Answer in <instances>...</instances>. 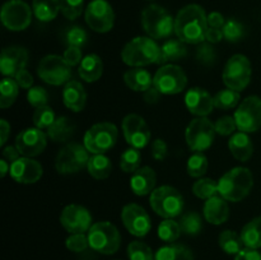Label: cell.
<instances>
[{
	"label": "cell",
	"mask_w": 261,
	"mask_h": 260,
	"mask_svg": "<svg viewBox=\"0 0 261 260\" xmlns=\"http://www.w3.org/2000/svg\"><path fill=\"white\" fill-rule=\"evenodd\" d=\"M168 147L163 139H155L152 144V155L154 160L163 161L167 157Z\"/></svg>",
	"instance_id": "cell-53"
},
{
	"label": "cell",
	"mask_w": 261,
	"mask_h": 260,
	"mask_svg": "<svg viewBox=\"0 0 261 260\" xmlns=\"http://www.w3.org/2000/svg\"><path fill=\"white\" fill-rule=\"evenodd\" d=\"M86 22L89 28L98 33H106L115 24V12L106 0H92L86 8Z\"/></svg>",
	"instance_id": "cell-14"
},
{
	"label": "cell",
	"mask_w": 261,
	"mask_h": 260,
	"mask_svg": "<svg viewBox=\"0 0 261 260\" xmlns=\"http://www.w3.org/2000/svg\"><path fill=\"white\" fill-rule=\"evenodd\" d=\"M87 236H88L89 247L99 254H115L121 245L119 229L107 221L92 224Z\"/></svg>",
	"instance_id": "cell-6"
},
{
	"label": "cell",
	"mask_w": 261,
	"mask_h": 260,
	"mask_svg": "<svg viewBox=\"0 0 261 260\" xmlns=\"http://www.w3.org/2000/svg\"><path fill=\"white\" fill-rule=\"evenodd\" d=\"M121 219L125 228L133 236L144 237L152 228L149 214L139 204H126L121 211Z\"/></svg>",
	"instance_id": "cell-17"
},
{
	"label": "cell",
	"mask_w": 261,
	"mask_h": 260,
	"mask_svg": "<svg viewBox=\"0 0 261 260\" xmlns=\"http://www.w3.org/2000/svg\"><path fill=\"white\" fill-rule=\"evenodd\" d=\"M119 132L112 122H98L87 130L83 144L92 154H105L117 142Z\"/></svg>",
	"instance_id": "cell-7"
},
{
	"label": "cell",
	"mask_w": 261,
	"mask_h": 260,
	"mask_svg": "<svg viewBox=\"0 0 261 260\" xmlns=\"http://www.w3.org/2000/svg\"><path fill=\"white\" fill-rule=\"evenodd\" d=\"M129 260H154L152 249L142 241H133L127 246Z\"/></svg>",
	"instance_id": "cell-44"
},
{
	"label": "cell",
	"mask_w": 261,
	"mask_h": 260,
	"mask_svg": "<svg viewBox=\"0 0 261 260\" xmlns=\"http://www.w3.org/2000/svg\"><path fill=\"white\" fill-rule=\"evenodd\" d=\"M140 162H142V153L134 147L125 149L120 157V167L126 173H134L140 167Z\"/></svg>",
	"instance_id": "cell-39"
},
{
	"label": "cell",
	"mask_w": 261,
	"mask_h": 260,
	"mask_svg": "<svg viewBox=\"0 0 261 260\" xmlns=\"http://www.w3.org/2000/svg\"><path fill=\"white\" fill-rule=\"evenodd\" d=\"M19 86L12 79L10 76H5L0 83V107L2 109H8L12 106L17 99L18 93H19Z\"/></svg>",
	"instance_id": "cell-36"
},
{
	"label": "cell",
	"mask_w": 261,
	"mask_h": 260,
	"mask_svg": "<svg viewBox=\"0 0 261 260\" xmlns=\"http://www.w3.org/2000/svg\"><path fill=\"white\" fill-rule=\"evenodd\" d=\"M180 227L184 233L189 236H196L203 229V219L196 212H188L180 218Z\"/></svg>",
	"instance_id": "cell-38"
},
{
	"label": "cell",
	"mask_w": 261,
	"mask_h": 260,
	"mask_svg": "<svg viewBox=\"0 0 261 260\" xmlns=\"http://www.w3.org/2000/svg\"><path fill=\"white\" fill-rule=\"evenodd\" d=\"M19 150L17 149V147H13V145H8V147L4 148V150H3V157H4V160H7L9 163H13L14 161H17L19 157Z\"/></svg>",
	"instance_id": "cell-58"
},
{
	"label": "cell",
	"mask_w": 261,
	"mask_h": 260,
	"mask_svg": "<svg viewBox=\"0 0 261 260\" xmlns=\"http://www.w3.org/2000/svg\"><path fill=\"white\" fill-rule=\"evenodd\" d=\"M219 246L223 250L226 254L229 255H237L240 251L245 249V245L242 242L241 235L236 233L231 229H224L221 235H219Z\"/></svg>",
	"instance_id": "cell-35"
},
{
	"label": "cell",
	"mask_w": 261,
	"mask_h": 260,
	"mask_svg": "<svg viewBox=\"0 0 261 260\" xmlns=\"http://www.w3.org/2000/svg\"><path fill=\"white\" fill-rule=\"evenodd\" d=\"M47 134L38 127H27L15 138V147L24 157H36L45 150L47 145Z\"/></svg>",
	"instance_id": "cell-19"
},
{
	"label": "cell",
	"mask_w": 261,
	"mask_h": 260,
	"mask_svg": "<svg viewBox=\"0 0 261 260\" xmlns=\"http://www.w3.org/2000/svg\"><path fill=\"white\" fill-rule=\"evenodd\" d=\"M161 92L158 91L157 88H155L154 86L150 87L148 91L144 92V101L147 102V103L149 105H153V103H157L158 99H160V96H161Z\"/></svg>",
	"instance_id": "cell-60"
},
{
	"label": "cell",
	"mask_w": 261,
	"mask_h": 260,
	"mask_svg": "<svg viewBox=\"0 0 261 260\" xmlns=\"http://www.w3.org/2000/svg\"><path fill=\"white\" fill-rule=\"evenodd\" d=\"M155 184H157V176L154 170L149 166L139 167L130 177V188L138 196L152 194L155 189Z\"/></svg>",
	"instance_id": "cell-23"
},
{
	"label": "cell",
	"mask_w": 261,
	"mask_h": 260,
	"mask_svg": "<svg viewBox=\"0 0 261 260\" xmlns=\"http://www.w3.org/2000/svg\"><path fill=\"white\" fill-rule=\"evenodd\" d=\"M157 232L158 237L162 241L168 242V244H173L180 237V235L182 233L180 223L173 221V219H163L160 223V226H158Z\"/></svg>",
	"instance_id": "cell-40"
},
{
	"label": "cell",
	"mask_w": 261,
	"mask_h": 260,
	"mask_svg": "<svg viewBox=\"0 0 261 260\" xmlns=\"http://www.w3.org/2000/svg\"><path fill=\"white\" fill-rule=\"evenodd\" d=\"M60 223L69 233H84L92 227V216L89 211L78 204H70L63 209Z\"/></svg>",
	"instance_id": "cell-18"
},
{
	"label": "cell",
	"mask_w": 261,
	"mask_h": 260,
	"mask_svg": "<svg viewBox=\"0 0 261 260\" xmlns=\"http://www.w3.org/2000/svg\"><path fill=\"white\" fill-rule=\"evenodd\" d=\"M27 101L35 109L45 107L47 106L48 94L46 92V89L42 88V87H32V88L28 89Z\"/></svg>",
	"instance_id": "cell-49"
},
{
	"label": "cell",
	"mask_w": 261,
	"mask_h": 260,
	"mask_svg": "<svg viewBox=\"0 0 261 260\" xmlns=\"http://www.w3.org/2000/svg\"><path fill=\"white\" fill-rule=\"evenodd\" d=\"M142 25L153 40L167 38L175 32V19L163 7L150 4L142 12Z\"/></svg>",
	"instance_id": "cell-4"
},
{
	"label": "cell",
	"mask_w": 261,
	"mask_h": 260,
	"mask_svg": "<svg viewBox=\"0 0 261 260\" xmlns=\"http://www.w3.org/2000/svg\"><path fill=\"white\" fill-rule=\"evenodd\" d=\"M208 15L198 4H189L175 18V33L180 41L190 45H199L205 40L208 30Z\"/></svg>",
	"instance_id": "cell-1"
},
{
	"label": "cell",
	"mask_w": 261,
	"mask_h": 260,
	"mask_svg": "<svg viewBox=\"0 0 261 260\" xmlns=\"http://www.w3.org/2000/svg\"><path fill=\"white\" fill-rule=\"evenodd\" d=\"M224 23H226V19H224V17L219 12H212L211 14L208 15V25H209V27L221 28V30H222V27L224 25Z\"/></svg>",
	"instance_id": "cell-57"
},
{
	"label": "cell",
	"mask_w": 261,
	"mask_h": 260,
	"mask_svg": "<svg viewBox=\"0 0 261 260\" xmlns=\"http://www.w3.org/2000/svg\"><path fill=\"white\" fill-rule=\"evenodd\" d=\"M87 40H88V35H87L86 30L79 25H73L69 27L68 30L64 32V41L68 46H75V47H82L86 45Z\"/></svg>",
	"instance_id": "cell-46"
},
{
	"label": "cell",
	"mask_w": 261,
	"mask_h": 260,
	"mask_svg": "<svg viewBox=\"0 0 261 260\" xmlns=\"http://www.w3.org/2000/svg\"><path fill=\"white\" fill-rule=\"evenodd\" d=\"M10 134V125L5 119L0 120V145L4 147Z\"/></svg>",
	"instance_id": "cell-59"
},
{
	"label": "cell",
	"mask_w": 261,
	"mask_h": 260,
	"mask_svg": "<svg viewBox=\"0 0 261 260\" xmlns=\"http://www.w3.org/2000/svg\"><path fill=\"white\" fill-rule=\"evenodd\" d=\"M251 63L241 54L231 56L226 63L222 73V79L227 88L241 93L251 81Z\"/></svg>",
	"instance_id": "cell-8"
},
{
	"label": "cell",
	"mask_w": 261,
	"mask_h": 260,
	"mask_svg": "<svg viewBox=\"0 0 261 260\" xmlns=\"http://www.w3.org/2000/svg\"><path fill=\"white\" fill-rule=\"evenodd\" d=\"M204 218L211 224H223L229 217V206L227 200L221 195L208 199L204 204Z\"/></svg>",
	"instance_id": "cell-24"
},
{
	"label": "cell",
	"mask_w": 261,
	"mask_h": 260,
	"mask_svg": "<svg viewBox=\"0 0 261 260\" xmlns=\"http://www.w3.org/2000/svg\"><path fill=\"white\" fill-rule=\"evenodd\" d=\"M65 245L68 247V250H70V251L82 252L84 250H87V247L89 246L88 236H86L84 233H71L66 239Z\"/></svg>",
	"instance_id": "cell-50"
},
{
	"label": "cell",
	"mask_w": 261,
	"mask_h": 260,
	"mask_svg": "<svg viewBox=\"0 0 261 260\" xmlns=\"http://www.w3.org/2000/svg\"><path fill=\"white\" fill-rule=\"evenodd\" d=\"M154 260H194L193 252L185 245L170 244L158 249Z\"/></svg>",
	"instance_id": "cell-32"
},
{
	"label": "cell",
	"mask_w": 261,
	"mask_h": 260,
	"mask_svg": "<svg viewBox=\"0 0 261 260\" xmlns=\"http://www.w3.org/2000/svg\"><path fill=\"white\" fill-rule=\"evenodd\" d=\"M14 79L20 88H24V89L32 88L33 76H32V74L27 70V69H23V70H20L19 73L14 76Z\"/></svg>",
	"instance_id": "cell-54"
},
{
	"label": "cell",
	"mask_w": 261,
	"mask_h": 260,
	"mask_svg": "<svg viewBox=\"0 0 261 260\" xmlns=\"http://www.w3.org/2000/svg\"><path fill=\"white\" fill-rule=\"evenodd\" d=\"M214 98V106L219 110H231L239 105L240 98H241V94L240 92L233 91V89H222L219 91Z\"/></svg>",
	"instance_id": "cell-41"
},
{
	"label": "cell",
	"mask_w": 261,
	"mask_h": 260,
	"mask_svg": "<svg viewBox=\"0 0 261 260\" xmlns=\"http://www.w3.org/2000/svg\"><path fill=\"white\" fill-rule=\"evenodd\" d=\"M234 260H261V254L257 250L245 247L242 251H240L236 255Z\"/></svg>",
	"instance_id": "cell-55"
},
{
	"label": "cell",
	"mask_w": 261,
	"mask_h": 260,
	"mask_svg": "<svg viewBox=\"0 0 261 260\" xmlns=\"http://www.w3.org/2000/svg\"><path fill=\"white\" fill-rule=\"evenodd\" d=\"M216 127V133H218L222 137H227V135H233L237 129V124L234 117L232 116H223L218 119L214 124Z\"/></svg>",
	"instance_id": "cell-51"
},
{
	"label": "cell",
	"mask_w": 261,
	"mask_h": 260,
	"mask_svg": "<svg viewBox=\"0 0 261 260\" xmlns=\"http://www.w3.org/2000/svg\"><path fill=\"white\" fill-rule=\"evenodd\" d=\"M88 173L96 180L107 178L112 172V163L110 158L105 154H93L89 158L87 166Z\"/></svg>",
	"instance_id": "cell-34"
},
{
	"label": "cell",
	"mask_w": 261,
	"mask_h": 260,
	"mask_svg": "<svg viewBox=\"0 0 261 260\" xmlns=\"http://www.w3.org/2000/svg\"><path fill=\"white\" fill-rule=\"evenodd\" d=\"M64 59L66 63L70 66H75L82 63L83 60V55H82L81 47H75V46H68L65 51H64Z\"/></svg>",
	"instance_id": "cell-52"
},
{
	"label": "cell",
	"mask_w": 261,
	"mask_h": 260,
	"mask_svg": "<svg viewBox=\"0 0 261 260\" xmlns=\"http://www.w3.org/2000/svg\"><path fill=\"white\" fill-rule=\"evenodd\" d=\"M63 102L74 112H81L86 107L87 93L81 82L70 81L64 86Z\"/></svg>",
	"instance_id": "cell-25"
},
{
	"label": "cell",
	"mask_w": 261,
	"mask_h": 260,
	"mask_svg": "<svg viewBox=\"0 0 261 260\" xmlns=\"http://www.w3.org/2000/svg\"><path fill=\"white\" fill-rule=\"evenodd\" d=\"M241 239L245 247L257 250L261 247V217L251 219L244 226L241 231Z\"/></svg>",
	"instance_id": "cell-33"
},
{
	"label": "cell",
	"mask_w": 261,
	"mask_h": 260,
	"mask_svg": "<svg viewBox=\"0 0 261 260\" xmlns=\"http://www.w3.org/2000/svg\"><path fill=\"white\" fill-rule=\"evenodd\" d=\"M228 148L231 154L240 162H247L254 153V144L247 133H234L228 140Z\"/></svg>",
	"instance_id": "cell-26"
},
{
	"label": "cell",
	"mask_w": 261,
	"mask_h": 260,
	"mask_svg": "<svg viewBox=\"0 0 261 260\" xmlns=\"http://www.w3.org/2000/svg\"><path fill=\"white\" fill-rule=\"evenodd\" d=\"M216 138V127L208 117L191 120L185 132V139L193 152H204L212 147Z\"/></svg>",
	"instance_id": "cell-10"
},
{
	"label": "cell",
	"mask_w": 261,
	"mask_h": 260,
	"mask_svg": "<svg viewBox=\"0 0 261 260\" xmlns=\"http://www.w3.org/2000/svg\"><path fill=\"white\" fill-rule=\"evenodd\" d=\"M55 120V112H54L53 109L48 106L36 109L35 114H33V124H35L36 127H38V129L41 130H47L48 127L54 124Z\"/></svg>",
	"instance_id": "cell-45"
},
{
	"label": "cell",
	"mask_w": 261,
	"mask_h": 260,
	"mask_svg": "<svg viewBox=\"0 0 261 260\" xmlns=\"http://www.w3.org/2000/svg\"><path fill=\"white\" fill-rule=\"evenodd\" d=\"M185 105L189 111L198 117H206L216 106H214V98L206 92L205 89L191 88L185 94Z\"/></svg>",
	"instance_id": "cell-22"
},
{
	"label": "cell",
	"mask_w": 261,
	"mask_h": 260,
	"mask_svg": "<svg viewBox=\"0 0 261 260\" xmlns=\"http://www.w3.org/2000/svg\"><path fill=\"white\" fill-rule=\"evenodd\" d=\"M33 14L41 22H50L60 12V0H33Z\"/></svg>",
	"instance_id": "cell-31"
},
{
	"label": "cell",
	"mask_w": 261,
	"mask_h": 260,
	"mask_svg": "<svg viewBox=\"0 0 261 260\" xmlns=\"http://www.w3.org/2000/svg\"><path fill=\"white\" fill-rule=\"evenodd\" d=\"M223 37L229 42H239L245 35V27L241 22H239L234 18H229L226 20L224 25L222 27Z\"/></svg>",
	"instance_id": "cell-43"
},
{
	"label": "cell",
	"mask_w": 261,
	"mask_h": 260,
	"mask_svg": "<svg viewBox=\"0 0 261 260\" xmlns=\"http://www.w3.org/2000/svg\"><path fill=\"white\" fill-rule=\"evenodd\" d=\"M254 185V177L249 168L234 167L218 180V193L227 201H241L246 198Z\"/></svg>",
	"instance_id": "cell-2"
},
{
	"label": "cell",
	"mask_w": 261,
	"mask_h": 260,
	"mask_svg": "<svg viewBox=\"0 0 261 260\" xmlns=\"http://www.w3.org/2000/svg\"><path fill=\"white\" fill-rule=\"evenodd\" d=\"M193 193L199 199H205V200L216 195H219L218 181H214L213 178L209 177L199 178L193 185Z\"/></svg>",
	"instance_id": "cell-37"
},
{
	"label": "cell",
	"mask_w": 261,
	"mask_h": 260,
	"mask_svg": "<svg viewBox=\"0 0 261 260\" xmlns=\"http://www.w3.org/2000/svg\"><path fill=\"white\" fill-rule=\"evenodd\" d=\"M78 73L84 82H88V83L97 82L103 73L102 59L96 54H89V55L84 56L82 63L79 64Z\"/></svg>",
	"instance_id": "cell-27"
},
{
	"label": "cell",
	"mask_w": 261,
	"mask_h": 260,
	"mask_svg": "<svg viewBox=\"0 0 261 260\" xmlns=\"http://www.w3.org/2000/svg\"><path fill=\"white\" fill-rule=\"evenodd\" d=\"M89 158V152L84 144L69 143L56 155L55 168L61 175H71L86 168Z\"/></svg>",
	"instance_id": "cell-9"
},
{
	"label": "cell",
	"mask_w": 261,
	"mask_h": 260,
	"mask_svg": "<svg viewBox=\"0 0 261 260\" xmlns=\"http://www.w3.org/2000/svg\"><path fill=\"white\" fill-rule=\"evenodd\" d=\"M28 53L20 46H10L3 48L0 56V71L5 76H15L20 70L25 69Z\"/></svg>",
	"instance_id": "cell-21"
},
{
	"label": "cell",
	"mask_w": 261,
	"mask_h": 260,
	"mask_svg": "<svg viewBox=\"0 0 261 260\" xmlns=\"http://www.w3.org/2000/svg\"><path fill=\"white\" fill-rule=\"evenodd\" d=\"M223 32H222L221 28H213L208 27L205 33V40L208 41L209 43H218L223 40Z\"/></svg>",
	"instance_id": "cell-56"
},
{
	"label": "cell",
	"mask_w": 261,
	"mask_h": 260,
	"mask_svg": "<svg viewBox=\"0 0 261 260\" xmlns=\"http://www.w3.org/2000/svg\"><path fill=\"white\" fill-rule=\"evenodd\" d=\"M37 74L47 84L61 86L70 82L71 66L66 63L64 56L47 55L38 64Z\"/></svg>",
	"instance_id": "cell-12"
},
{
	"label": "cell",
	"mask_w": 261,
	"mask_h": 260,
	"mask_svg": "<svg viewBox=\"0 0 261 260\" xmlns=\"http://www.w3.org/2000/svg\"><path fill=\"white\" fill-rule=\"evenodd\" d=\"M195 55H196V60L204 66H212L217 60L216 48L213 47V43H209V42L199 43Z\"/></svg>",
	"instance_id": "cell-47"
},
{
	"label": "cell",
	"mask_w": 261,
	"mask_h": 260,
	"mask_svg": "<svg viewBox=\"0 0 261 260\" xmlns=\"http://www.w3.org/2000/svg\"><path fill=\"white\" fill-rule=\"evenodd\" d=\"M84 0H60V10L68 19H76L83 13Z\"/></svg>",
	"instance_id": "cell-48"
},
{
	"label": "cell",
	"mask_w": 261,
	"mask_h": 260,
	"mask_svg": "<svg viewBox=\"0 0 261 260\" xmlns=\"http://www.w3.org/2000/svg\"><path fill=\"white\" fill-rule=\"evenodd\" d=\"M188 173L191 177H203L208 171V158L203 152H195L188 160L186 166Z\"/></svg>",
	"instance_id": "cell-42"
},
{
	"label": "cell",
	"mask_w": 261,
	"mask_h": 260,
	"mask_svg": "<svg viewBox=\"0 0 261 260\" xmlns=\"http://www.w3.org/2000/svg\"><path fill=\"white\" fill-rule=\"evenodd\" d=\"M10 176L15 183L35 184L42 176L43 170L40 162L30 157H20L10 163Z\"/></svg>",
	"instance_id": "cell-20"
},
{
	"label": "cell",
	"mask_w": 261,
	"mask_h": 260,
	"mask_svg": "<svg viewBox=\"0 0 261 260\" xmlns=\"http://www.w3.org/2000/svg\"><path fill=\"white\" fill-rule=\"evenodd\" d=\"M150 208L165 219H173L181 216L185 206L184 196L177 189L163 185L154 189L149 198Z\"/></svg>",
	"instance_id": "cell-5"
},
{
	"label": "cell",
	"mask_w": 261,
	"mask_h": 260,
	"mask_svg": "<svg viewBox=\"0 0 261 260\" xmlns=\"http://www.w3.org/2000/svg\"><path fill=\"white\" fill-rule=\"evenodd\" d=\"M122 133L124 138L130 147L142 148L147 147L150 140V130L145 120L138 114H129L122 120Z\"/></svg>",
	"instance_id": "cell-16"
},
{
	"label": "cell",
	"mask_w": 261,
	"mask_h": 260,
	"mask_svg": "<svg viewBox=\"0 0 261 260\" xmlns=\"http://www.w3.org/2000/svg\"><path fill=\"white\" fill-rule=\"evenodd\" d=\"M188 84L184 69L175 64H166L157 70L153 76V86L162 94H177L185 89Z\"/></svg>",
	"instance_id": "cell-11"
},
{
	"label": "cell",
	"mask_w": 261,
	"mask_h": 260,
	"mask_svg": "<svg viewBox=\"0 0 261 260\" xmlns=\"http://www.w3.org/2000/svg\"><path fill=\"white\" fill-rule=\"evenodd\" d=\"M160 55L161 46H158L153 38L144 36L133 38L121 51L122 61L132 68H143L150 64H158Z\"/></svg>",
	"instance_id": "cell-3"
},
{
	"label": "cell",
	"mask_w": 261,
	"mask_h": 260,
	"mask_svg": "<svg viewBox=\"0 0 261 260\" xmlns=\"http://www.w3.org/2000/svg\"><path fill=\"white\" fill-rule=\"evenodd\" d=\"M32 12L27 3L22 0H9L2 8V22L9 31L19 32L31 24Z\"/></svg>",
	"instance_id": "cell-15"
},
{
	"label": "cell",
	"mask_w": 261,
	"mask_h": 260,
	"mask_svg": "<svg viewBox=\"0 0 261 260\" xmlns=\"http://www.w3.org/2000/svg\"><path fill=\"white\" fill-rule=\"evenodd\" d=\"M75 132V125L65 116L56 117L54 124L47 129L46 134L53 142L55 143H66Z\"/></svg>",
	"instance_id": "cell-30"
},
{
	"label": "cell",
	"mask_w": 261,
	"mask_h": 260,
	"mask_svg": "<svg viewBox=\"0 0 261 260\" xmlns=\"http://www.w3.org/2000/svg\"><path fill=\"white\" fill-rule=\"evenodd\" d=\"M188 55V47L185 42L180 40H168L161 46V55L158 64L166 65V64L175 63L181 60Z\"/></svg>",
	"instance_id": "cell-29"
},
{
	"label": "cell",
	"mask_w": 261,
	"mask_h": 260,
	"mask_svg": "<svg viewBox=\"0 0 261 260\" xmlns=\"http://www.w3.org/2000/svg\"><path fill=\"white\" fill-rule=\"evenodd\" d=\"M237 129L244 133H255L261 127V98L249 96L240 103L234 112Z\"/></svg>",
	"instance_id": "cell-13"
},
{
	"label": "cell",
	"mask_w": 261,
	"mask_h": 260,
	"mask_svg": "<svg viewBox=\"0 0 261 260\" xmlns=\"http://www.w3.org/2000/svg\"><path fill=\"white\" fill-rule=\"evenodd\" d=\"M10 171V163L8 162L7 160H0V176L2 177H5L7 176V173Z\"/></svg>",
	"instance_id": "cell-61"
},
{
	"label": "cell",
	"mask_w": 261,
	"mask_h": 260,
	"mask_svg": "<svg viewBox=\"0 0 261 260\" xmlns=\"http://www.w3.org/2000/svg\"><path fill=\"white\" fill-rule=\"evenodd\" d=\"M124 81L130 89L135 92H143L153 87V76L143 68H133L125 71Z\"/></svg>",
	"instance_id": "cell-28"
}]
</instances>
